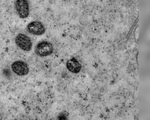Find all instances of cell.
<instances>
[{
    "label": "cell",
    "instance_id": "7a4b0ae2",
    "mask_svg": "<svg viewBox=\"0 0 150 120\" xmlns=\"http://www.w3.org/2000/svg\"><path fill=\"white\" fill-rule=\"evenodd\" d=\"M15 7L17 14L21 19L27 18L29 15V4L28 0H16Z\"/></svg>",
    "mask_w": 150,
    "mask_h": 120
},
{
    "label": "cell",
    "instance_id": "3957f363",
    "mask_svg": "<svg viewBox=\"0 0 150 120\" xmlns=\"http://www.w3.org/2000/svg\"><path fill=\"white\" fill-rule=\"evenodd\" d=\"M16 45L21 49L24 51H30L32 49V43L30 38L23 34H20L16 36L15 38Z\"/></svg>",
    "mask_w": 150,
    "mask_h": 120
},
{
    "label": "cell",
    "instance_id": "5b68a950",
    "mask_svg": "<svg viewBox=\"0 0 150 120\" xmlns=\"http://www.w3.org/2000/svg\"><path fill=\"white\" fill-rule=\"evenodd\" d=\"M11 67L14 73L19 76H25L29 71L28 65L23 61H15L12 64Z\"/></svg>",
    "mask_w": 150,
    "mask_h": 120
},
{
    "label": "cell",
    "instance_id": "6da1fadb",
    "mask_svg": "<svg viewBox=\"0 0 150 120\" xmlns=\"http://www.w3.org/2000/svg\"><path fill=\"white\" fill-rule=\"evenodd\" d=\"M53 47L52 44L48 41L40 42L36 46L35 52L40 57L47 56L53 52Z\"/></svg>",
    "mask_w": 150,
    "mask_h": 120
},
{
    "label": "cell",
    "instance_id": "277c9868",
    "mask_svg": "<svg viewBox=\"0 0 150 120\" xmlns=\"http://www.w3.org/2000/svg\"><path fill=\"white\" fill-rule=\"evenodd\" d=\"M27 29L30 34L36 36L42 35L45 31L43 24L37 21L31 22L29 23L27 26Z\"/></svg>",
    "mask_w": 150,
    "mask_h": 120
},
{
    "label": "cell",
    "instance_id": "8992f818",
    "mask_svg": "<svg viewBox=\"0 0 150 120\" xmlns=\"http://www.w3.org/2000/svg\"><path fill=\"white\" fill-rule=\"evenodd\" d=\"M67 66L69 71L74 73L79 72L81 68V65L75 58L68 60L67 63Z\"/></svg>",
    "mask_w": 150,
    "mask_h": 120
}]
</instances>
